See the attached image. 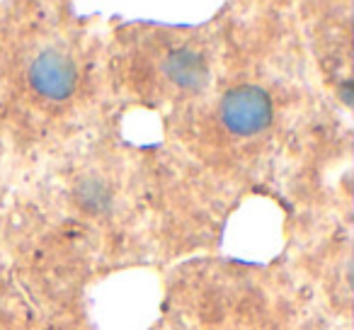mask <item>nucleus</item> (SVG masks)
Listing matches in <instances>:
<instances>
[{"mask_svg":"<svg viewBox=\"0 0 354 330\" xmlns=\"http://www.w3.org/2000/svg\"><path fill=\"white\" fill-rule=\"evenodd\" d=\"M272 100L257 85L231 88L218 102V122L236 138H250L265 131L272 122Z\"/></svg>","mask_w":354,"mask_h":330,"instance_id":"obj_1","label":"nucleus"},{"mask_svg":"<svg viewBox=\"0 0 354 330\" xmlns=\"http://www.w3.org/2000/svg\"><path fill=\"white\" fill-rule=\"evenodd\" d=\"M27 80L37 95H41L44 100L61 102V100L71 98L73 90L78 88V66L64 51L46 49L30 61Z\"/></svg>","mask_w":354,"mask_h":330,"instance_id":"obj_2","label":"nucleus"},{"mask_svg":"<svg viewBox=\"0 0 354 330\" xmlns=\"http://www.w3.org/2000/svg\"><path fill=\"white\" fill-rule=\"evenodd\" d=\"M158 73L170 93H194L209 78V64L204 51L192 44H172L162 51Z\"/></svg>","mask_w":354,"mask_h":330,"instance_id":"obj_3","label":"nucleus"}]
</instances>
